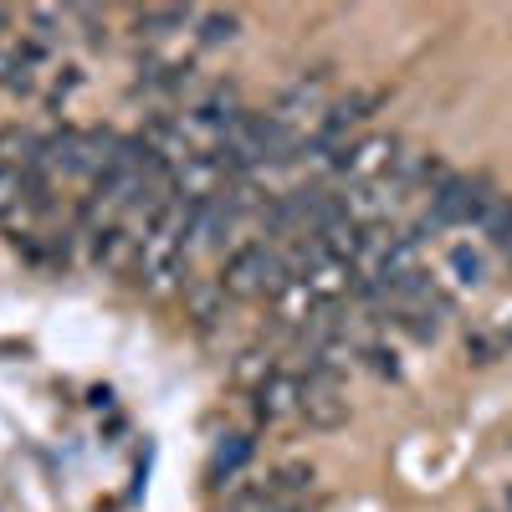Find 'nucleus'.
Wrapping results in <instances>:
<instances>
[{"label":"nucleus","instance_id":"obj_9","mask_svg":"<svg viewBox=\"0 0 512 512\" xmlns=\"http://www.w3.org/2000/svg\"><path fill=\"white\" fill-rule=\"evenodd\" d=\"M26 26H31V36H26V41H36V47L47 52V47H57V41H62L67 11H52V6H31V11H26Z\"/></svg>","mask_w":512,"mask_h":512},{"label":"nucleus","instance_id":"obj_14","mask_svg":"<svg viewBox=\"0 0 512 512\" xmlns=\"http://www.w3.org/2000/svg\"><path fill=\"white\" fill-rule=\"evenodd\" d=\"M308 487H313V466H297L292 461V466H282V472H277V487L272 492L277 497H297V492H308Z\"/></svg>","mask_w":512,"mask_h":512},{"label":"nucleus","instance_id":"obj_3","mask_svg":"<svg viewBox=\"0 0 512 512\" xmlns=\"http://www.w3.org/2000/svg\"><path fill=\"white\" fill-rule=\"evenodd\" d=\"M303 415L313 431H338V425L349 420V400H344V384H338V374H323V369H308L303 379Z\"/></svg>","mask_w":512,"mask_h":512},{"label":"nucleus","instance_id":"obj_8","mask_svg":"<svg viewBox=\"0 0 512 512\" xmlns=\"http://www.w3.org/2000/svg\"><path fill=\"white\" fill-rule=\"evenodd\" d=\"M246 461H251V441L246 436H221L216 451H210V482H231Z\"/></svg>","mask_w":512,"mask_h":512},{"label":"nucleus","instance_id":"obj_10","mask_svg":"<svg viewBox=\"0 0 512 512\" xmlns=\"http://www.w3.org/2000/svg\"><path fill=\"white\" fill-rule=\"evenodd\" d=\"M185 297H190V313L210 323V318H221V308H226V297H231V292L221 287V277H210V282H195Z\"/></svg>","mask_w":512,"mask_h":512},{"label":"nucleus","instance_id":"obj_7","mask_svg":"<svg viewBox=\"0 0 512 512\" xmlns=\"http://www.w3.org/2000/svg\"><path fill=\"white\" fill-rule=\"evenodd\" d=\"M287 128H297V118H318V113H328V103H323V77H303V82H292V88L277 98V108H272Z\"/></svg>","mask_w":512,"mask_h":512},{"label":"nucleus","instance_id":"obj_4","mask_svg":"<svg viewBox=\"0 0 512 512\" xmlns=\"http://www.w3.org/2000/svg\"><path fill=\"white\" fill-rule=\"evenodd\" d=\"M338 169H344L354 185H379V180H390L395 169H400V144H395L390 134H369V139H359L354 149H344Z\"/></svg>","mask_w":512,"mask_h":512},{"label":"nucleus","instance_id":"obj_15","mask_svg":"<svg viewBox=\"0 0 512 512\" xmlns=\"http://www.w3.org/2000/svg\"><path fill=\"white\" fill-rule=\"evenodd\" d=\"M502 251H507V262H512V241H507V246H502Z\"/></svg>","mask_w":512,"mask_h":512},{"label":"nucleus","instance_id":"obj_12","mask_svg":"<svg viewBox=\"0 0 512 512\" xmlns=\"http://www.w3.org/2000/svg\"><path fill=\"white\" fill-rule=\"evenodd\" d=\"M451 272L461 287H482L487 282V256L477 246H451Z\"/></svg>","mask_w":512,"mask_h":512},{"label":"nucleus","instance_id":"obj_2","mask_svg":"<svg viewBox=\"0 0 512 512\" xmlns=\"http://www.w3.org/2000/svg\"><path fill=\"white\" fill-rule=\"evenodd\" d=\"M492 185L482 175H446L436 190H431V210H425L420 231H441V226H477L492 216Z\"/></svg>","mask_w":512,"mask_h":512},{"label":"nucleus","instance_id":"obj_6","mask_svg":"<svg viewBox=\"0 0 512 512\" xmlns=\"http://www.w3.org/2000/svg\"><path fill=\"white\" fill-rule=\"evenodd\" d=\"M93 236H98V267H103V272L139 267V236L128 231L123 221H113V226H103V231H93Z\"/></svg>","mask_w":512,"mask_h":512},{"label":"nucleus","instance_id":"obj_1","mask_svg":"<svg viewBox=\"0 0 512 512\" xmlns=\"http://www.w3.org/2000/svg\"><path fill=\"white\" fill-rule=\"evenodd\" d=\"M287 282H292V272H287V256H282L277 241H246V246H236L226 272H221V287L231 297H277Z\"/></svg>","mask_w":512,"mask_h":512},{"label":"nucleus","instance_id":"obj_11","mask_svg":"<svg viewBox=\"0 0 512 512\" xmlns=\"http://www.w3.org/2000/svg\"><path fill=\"white\" fill-rule=\"evenodd\" d=\"M200 41L205 47H221V41H236L241 36V16L236 11H200Z\"/></svg>","mask_w":512,"mask_h":512},{"label":"nucleus","instance_id":"obj_5","mask_svg":"<svg viewBox=\"0 0 512 512\" xmlns=\"http://www.w3.org/2000/svg\"><path fill=\"white\" fill-rule=\"evenodd\" d=\"M297 410H303V379L287 369H267L262 384H256V415L277 425V420H292Z\"/></svg>","mask_w":512,"mask_h":512},{"label":"nucleus","instance_id":"obj_13","mask_svg":"<svg viewBox=\"0 0 512 512\" xmlns=\"http://www.w3.org/2000/svg\"><path fill=\"white\" fill-rule=\"evenodd\" d=\"M190 21H195V11H180V6H154V11H139V31H149V36L185 31Z\"/></svg>","mask_w":512,"mask_h":512}]
</instances>
